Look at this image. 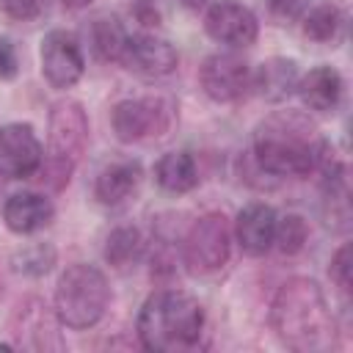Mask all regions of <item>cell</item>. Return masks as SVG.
Listing matches in <instances>:
<instances>
[{
    "label": "cell",
    "mask_w": 353,
    "mask_h": 353,
    "mask_svg": "<svg viewBox=\"0 0 353 353\" xmlns=\"http://www.w3.org/2000/svg\"><path fill=\"white\" fill-rule=\"evenodd\" d=\"M270 325L281 345L298 353H328L339 345L336 317L314 279L295 276L279 287L270 303Z\"/></svg>",
    "instance_id": "cell-1"
},
{
    "label": "cell",
    "mask_w": 353,
    "mask_h": 353,
    "mask_svg": "<svg viewBox=\"0 0 353 353\" xmlns=\"http://www.w3.org/2000/svg\"><path fill=\"white\" fill-rule=\"evenodd\" d=\"M325 154L328 143L303 113L281 110L254 130V160L270 176H309Z\"/></svg>",
    "instance_id": "cell-2"
},
{
    "label": "cell",
    "mask_w": 353,
    "mask_h": 353,
    "mask_svg": "<svg viewBox=\"0 0 353 353\" xmlns=\"http://www.w3.org/2000/svg\"><path fill=\"white\" fill-rule=\"evenodd\" d=\"M204 334L201 303L182 290H160L149 295L138 314V339L146 350L176 353L199 345Z\"/></svg>",
    "instance_id": "cell-3"
},
{
    "label": "cell",
    "mask_w": 353,
    "mask_h": 353,
    "mask_svg": "<svg viewBox=\"0 0 353 353\" xmlns=\"http://www.w3.org/2000/svg\"><path fill=\"white\" fill-rule=\"evenodd\" d=\"M88 143V116L80 102L61 99L50 110V130H47V160L39 171H44V179L52 190H61L69 185V176L85 152Z\"/></svg>",
    "instance_id": "cell-4"
},
{
    "label": "cell",
    "mask_w": 353,
    "mask_h": 353,
    "mask_svg": "<svg viewBox=\"0 0 353 353\" xmlns=\"http://www.w3.org/2000/svg\"><path fill=\"white\" fill-rule=\"evenodd\" d=\"M108 303L110 287L99 268L77 262L61 273L55 287V317L61 325L74 331L91 328L105 317Z\"/></svg>",
    "instance_id": "cell-5"
},
{
    "label": "cell",
    "mask_w": 353,
    "mask_h": 353,
    "mask_svg": "<svg viewBox=\"0 0 353 353\" xmlns=\"http://www.w3.org/2000/svg\"><path fill=\"white\" fill-rule=\"evenodd\" d=\"M232 254V232L229 221L221 212L201 215L182 243V265L190 276H212L218 273Z\"/></svg>",
    "instance_id": "cell-6"
},
{
    "label": "cell",
    "mask_w": 353,
    "mask_h": 353,
    "mask_svg": "<svg viewBox=\"0 0 353 353\" xmlns=\"http://www.w3.org/2000/svg\"><path fill=\"white\" fill-rule=\"evenodd\" d=\"M171 102L163 97H141L124 99L113 108V132L124 143L143 141L149 135H163L171 124Z\"/></svg>",
    "instance_id": "cell-7"
},
{
    "label": "cell",
    "mask_w": 353,
    "mask_h": 353,
    "mask_svg": "<svg viewBox=\"0 0 353 353\" xmlns=\"http://www.w3.org/2000/svg\"><path fill=\"white\" fill-rule=\"evenodd\" d=\"M199 80L210 99L237 102L240 97H245L251 91L254 69L248 61H243L234 52H215V55L204 58V63L199 69Z\"/></svg>",
    "instance_id": "cell-8"
},
{
    "label": "cell",
    "mask_w": 353,
    "mask_h": 353,
    "mask_svg": "<svg viewBox=\"0 0 353 353\" xmlns=\"http://www.w3.org/2000/svg\"><path fill=\"white\" fill-rule=\"evenodd\" d=\"M41 163L44 149L30 124L11 121L0 127V176L28 179L41 168Z\"/></svg>",
    "instance_id": "cell-9"
},
{
    "label": "cell",
    "mask_w": 353,
    "mask_h": 353,
    "mask_svg": "<svg viewBox=\"0 0 353 353\" xmlns=\"http://www.w3.org/2000/svg\"><path fill=\"white\" fill-rule=\"evenodd\" d=\"M204 30L218 44H226L232 50H243V47H251L256 41L259 22L248 6H243L237 0H218L207 8Z\"/></svg>",
    "instance_id": "cell-10"
},
{
    "label": "cell",
    "mask_w": 353,
    "mask_h": 353,
    "mask_svg": "<svg viewBox=\"0 0 353 353\" xmlns=\"http://www.w3.org/2000/svg\"><path fill=\"white\" fill-rule=\"evenodd\" d=\"M85 69L77 39L66 30H50L41 39V74L52 88H72Z\"/></svg>",
    "instance_id": "cell-11"
},
{
    "label": "cell",
    "mask_w": 353,
    "mask_h": 353,
    "mask_svg": "<svg viewBox=\"0 0 353 353\" xmlns=\"http://www.w3.org/2000/svg\"><path fill=\"white\" fill-rule=\"evenodd\" d=\"M176 61H179V55H176L174 44L160 39V36H152V33L127 36L121 58H119V63H124L127 72L146 77V80H157V77L171 74L176 69Z\"/></svg>",
    "instance_id": "cell-12"
},
{
    "label": "cell",
    "mask_w": 353,
    "mask_h": 353,
    "mask_svg": "<svg viewBox=\"0 0 353 353\" xmlns=\"http://www.w3.org/2000/svg\"><path fill=\"white\" fill-rule=\"evenodd\" d=\"M273 232H276V210L262 201L243 207L234 221V237L248 256L268 254L273 248Z\"/></svg>",
    "instance_id": "cell-13"
},
{
    "label": "cell",
    "mask_w": 353,
    "mask_h": 353,
    "mask_svg": "<svg viewBox=\"0 0 353 353\" xmlns=\"http://www.w3.org/2000/svg\"><path fill=\"white\" fill-rule=\"evenodd\" d=\"M11 334L17 336L19 347H33V350H47V347H58L61 342L52 336V320L47 314V306L39 298H28L25 303L17 306L14 323H11Z\"/></svg>",
    "instance_id": "cell-14"
},
{
    "label": "cell",
    "mask_w": 353,
    "mask_h": 353,
    "mask_svg": "<svg viewBox=\"0 0 353 353\" xmlns=\"http://www.w3.org/2000/svg\"><path fill=\"white\" fill-rule=\"evenodd\" d=\"M55 215V207L41 193H14L3 204V221L14 234H33L44 229Z\"/></svg>",
    "instance_id": "cell-15"
},
{
    "label": "cell",
    "mask_w": 353,
    "mask_h": 353,
    "mask_svg": "<svg viewBox=\"0 0 353 353\" xmlns=\"http://www.w3.org/2000/svg\"><path fill=\"white\" fill-rule=\"evenodd\" d=\"M295 94L301 97V102L314 110V113H328L339 105L342 99V77L336 69L331 66H314L309 69L301 80H298V88Z\"/></svg>",
    "instance_id": "cell-16"
},
{
    "label": "cell",
    "mask_w": 353,
    "mask_h": 353,
    "mask_svg": "<svg viewBox=\"0 0 353 353\" xmlns=\"http://www.w3.org/2000/svg\"><path fill=\"white\" fill-rule=\"evenodd\" d=\"M298 80H301V74H298V63L292 58H268L254 72L251 88H256V94L268 102H284L295 94Z\"/></svg>",
    "instance_id": "cell-17"
},
{
    "label": "cell",
    "mask_w": 353,
    "mask_h": 353,
    "mask_svg": "<svg viewBox=\"0 0 353 353\" xmlns=\"http://www.w3.org/2000/svg\"><path fill=\"white\" fill-rule=\"evenodd\" d=\"M141 179H143V171L135 160H121V163H113L108 168L99 171L97 176V199L108 207H116V204H124L127 199L135 196V190L141 188Z\"/></svg>",
    "instance_id": "cell-18"
},
{
    "label": "cell",
    "mask_w": 353,
    "mask_h": 353,
    "mask_svg": "<svg viewBox=\"0 0 353 353\" xmlns=\"http://www.w3.org/2000/svg\"><path fill=\"white\" fill-rule=\"evenodd\" d=\"M154 179L168 193H188L199 185V168L193 154L188 152H168L154 165Z\"/></svg>",
    "instance_id": "cell-19"
},
{
    "label": "cell",
    "mask_w": 353,
    "mask_h": 353,
    "mask_svg": "<svg viewBox=\"0 0 353 353\" xmlns=\"http://www.w3.org/2000/svg\"><path fill=\"white\" fill-rule=\"evenodd\" d=\"M127 36H130V33L124 30V25H121L116 17H110V14L97 17V19L91 22V28H88L91 50L97 52L99 61H119Z\"/></svg>",
    "instance_id": "cell-20"
},
{
    "label": "cell",
    "mask_w": 353,
    "mask_h": 353,
    "mask_svg": "<svg viewBox=\"0 0 353 353\" xmlns=\"http://www.w3.org/2000/svg\"><path fill=\"white\" fill-rule=\"evenodd\" d=\"M143 256V234L135 229V226H119L108 234L105 240V259L124 270L130 265H135L138 259Z\"/></svg>",
    "instance_id": "cell-21"
},
{
    "label": "cell",
    "mask_w": 353,
    "mask_h": 353,
    "mask_svg": "<svg viewBox=\"0 0 353 353\" xmlns=\"http://www.w3.org/2000/svg\"><path fill=\"white\" fill-rule=\"evenodd\" d=\"M339 25H342V14L331 3H320L303 11V33L314 41H331L339 33Z\"/></svg>",
    "instance_id": "cell-22"
},
{
    "label": "cell",
    "mask_w": 353,
    "mask_h": 353,
    "mask_svg": "<svg viewBox=\"0 0 353 353\" xmlns=\"http://www.w3.org/2000/svg\"><path fill=\"white\" fill-rule=\"evenodd\" d=\"M306 221L295 212H287L284 218L276 215V232H273V245L284 254V256H295L298 251H303L306 245Z\"/></svg>",
    "instance_id": "cell-23"
},
{
    "label": "cell",
    "mask_w": 353,
    "mask_h": 353,
    "mask_svg": "<svg viewBox=\"0 0 353 353\" xmlns=\"http://www.w3.org/2000/svg\"><path fill=\"white\" fill-rule=\"evenodd\" d=\"M11 262H14V270H19L25 276H44L55 265V248L50 243H36V245H28L19 254H14Z\"/></svg>",
    "instance_id": "cell-24"
},
{
    "label": "cell",
    "mask_w": 353,
    "mask_h": 353,
    "mask_svg": "<svg viewBox=\"0 0 353 353\" xmlns=\"http://www.w3.org/2000/svg\"><path fill=\"white\" fill-rule=\"evenodd\" d=\"M331 281L339 287L342 295L350 292V245H339V251L331 256Z\"/></svg>",
    "instance_id": "cell-25"
},
{
    "label": "cell",
    "mask_w": 353,
    "mask_h": 353,
    "mask_svg": "<svg viewBox=\"0 0 353 353\" xmlns=\"http://www.w3.org/2000/svg\"><path fill=\"white\" fill-rule=\"evenodd\" d=\"M0 8L6 11V17L28 22L33 17H39L41 11V0H0Z\"/></svg>",
    "instance_id": "cell-26"
},
{
    "label": "cell",
    "mask_w": 353,
    "mask_h": 353,
    "mask_svg": "<svg viewBox=\"0 0 353 353\" xmlns=\"http://www.w3.org/2000/svg\"><path fill=\"white\" fill-rule=\"evenodd\" d=\"M268 3V11L276 17V19H298V17H303V11H306V6H309V0H265Z\"/></svg>",
    "instance_id": "cell-27"
},
{
    "label": "cell",
    "mask_w": 353,
    "mask_h": 353,
    "mask_svg": "<svg viewBox=\"0 0 353 353\" xmlns=\"http://www.w3.org/2000/svg\"><path fill=\"white\" fill-rule=\"evenodd\" d=\"M17 69H19V61H17V50L11 44V39L0 36V80L17 77Z\"/></svg>",
    "instance_id": "cell-28"
},
{
    "label": "cell",
    "mask_w": 353,
    "mask_h": 353,
    "mask_svg": "<svg viewBox=\"0 0 353 353\" xmlns=\"http://www.w3.org/2000/svg\"><path fill=\"white\" fill-rule=\"evenodd\" d=\"M138 17H141L143 25H157V11H154V8L141 6V8H138Z\"/></svg>",
    "instance_id": "cell-29"
},
{
    "label": "cell",
    "mask_w": 353,
    "mask_h": 353,
    "mask_svg": "<svg viewBox=\"0 0 353 353\" xmlns=\"http://www.w3.org/2000/svg\"><path fill=\"white\" fill-rule=\"evenodd\" d=\"M61 3V8H66V11H80V8H88L94 0H58Z\"/></svg>",
    "instance_id": "cell-30"
},
{
    "label": "cell",
    "mask_w": 353,
    "mask_h": 353,
    "mask_svg": "<svg viewBox=\"0 0 353 353\" xmlns=\"http://www.w3.org/2000/svg\"><path fill=\"white\" fill-rule=\"evenodd\" d=\"M185 8H190V11H199V8H204L207 6V0H179Z\"/></svg>",
    "instance_id": "cell-31"
}]
</instances>
